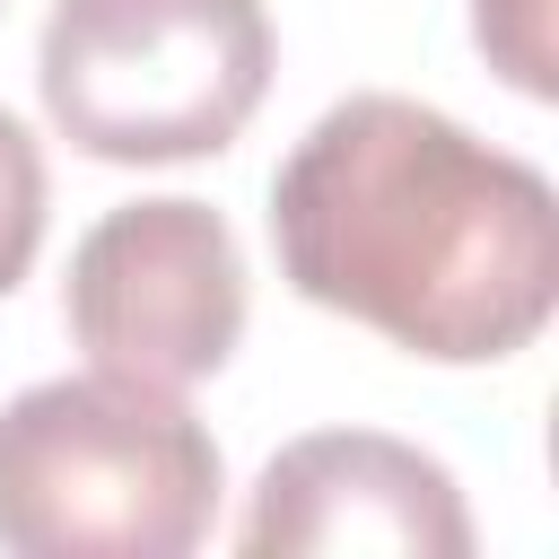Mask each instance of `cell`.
<instances>
[{
  "mask_svg": "<svg viewBox=\"0 0 559 559\" xmlns=\"http://www.w3.org/2000/svg\"><path fill=\"white\" fill-rule=\"evenodd\" d=\"M271 245L297 297L437 367L515 358L559 297L542 166L419 96L332 105L271 175Z\"/></svg>",
  "mask_w": 559,
  "mask_h": 559,
  "instance_id": "6da1fadb",
  "label": "cell"
},
{
  "mask_svg": "<svg viewBox=\"0 0 559 559\" xmlns=\"http://www.w3.org/2000/svg\"><path fill=\"white\" fill-rule=\"evenodd\" d=\"M218 515L210 428L131 376H52L0 411V542L26 559H183Z\"/></svg>",
  "mask_w": 559,
  "mask_h": 559,
  "instance_id": "7a4b0ae2",
  "label": "cell"
},
{
  "mask_svg": "<svg viewBox=\"0 0 559 559\" xmlns=\"http://www.w3.org/2000/svg\"><path fill=\"white\" fill-rule=\"evenodd\" d=\"M35 87L105 166L218 157L271 87V17L262 0H52Z\"/></svg>",
  "mask_w": 559,
  "mask_h": 559,
  "instance_id": "3957f363",
  "label": "cell"
},
{
  "mask_svg": "<svg viewBox=\"0 0 559 559\" xmlns=\"http://www.w3.org/2000/svg\"><path fill=\"white\" fill-rule=\"evenodd\" d=\"M61 314L105 376H131L157 393L218 376L245 332V262L227 218L201 201L105 210L70 253Z\"/></svg>",
  "mask_w": 559,
  "mask_h": 559,
  "instance_id": "277c9868",
  "label": "cell"
},
{
  "mask_svg": "<svg viewBox=\"0 0 559 559\" xmlns=\"http://www.w3.org/2000/svg\"><path fill=\"white\" fill-rule=\"evenodd\" d=\"M253 559H463L472 515L437 454L376 437V428H323L271 454L253 515L236 533Z\"/></svg>",
  "mask_w": 559,
  "mask_h": 559,
  "instance_id": "5b68a950",
  "label": "cell"
},
{
  "mask_svg": "<svg viewBox=\"0 0 559 559\" xmlns=\"http://www.w3.org/2000/svg\"><path fill=\"white\" fill-rule=\"evenodd\" d=\"M35 245H44V157H35V131L0 114V297L26 280Z\"/></svg>",
  "mask_w": 559,
  "mask_h": 559,
  "instance_id": "8992f818",
  "label": "cell"
}]
</instances>
